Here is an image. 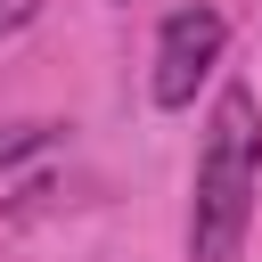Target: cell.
Listing matches in <instances>:
<instances>
[{"instance_id": "obj_4", "label": "cell", "mask_w": 262, "mask_h": 262, "mask_svg": "<svg viewBox=\"0 0 262 262\" xmlns=\"http://www.w3.org/2000/svg\"><path fill=\"white\" fill-rule=\"evenodd\" d=\"M33 16H41V0H0V41H8V33H25Z\"/></svg>"}, {"instance_id": "obj_2", "label": "cell", "mask_w": 262, "mask_h": 262, "mask_svg": "<svg viewBox=\"0 0 262 262\" xmlns=\"http://www.w3.org/2000/svg\"><path fill=\"white\" fill-rule=\"evenodd\" d=\"M221 41H229L221 8H172V16L156 25V66H147V98H156V106H196V82L213 74Z\"/></svg>"}, {"instance_id": "obj_1", "label": "cell", "mask_w": 262, "mask_h": 262, "mask_svg": "<svg viewBox=\"0 0 262 262\" xmlns=\"http://www.w3.org/2000/svg\"><path fill=\"white\" fill-rule=\"evenodd\" d=\"M262 180V106L246 82L213 90L205 139H196V196H188V262H237Z\"/></svg>"}, {"instance_id": "obj_3", "label": "cell", "mask_w": 262, "mask_h": 262, "mask_svg": "<svg viewBox=\"0 0 262 262\" xmlns=\"http://www.w3.org/2000/svg\"><path fill=\"white\" fill-rule=\"evenodd\" d=\"M49 139H57V123H0V172L25 164V156H41Z\"/></svg>"}]
</instances>
